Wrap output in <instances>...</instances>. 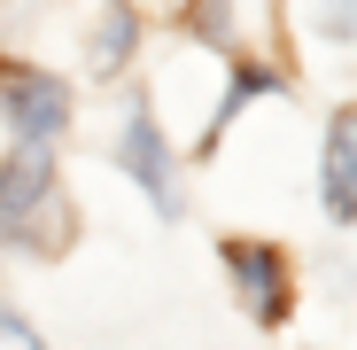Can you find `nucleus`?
Listing matches in <instances>:
<instances>
[{"mask_svg":"<svg viewBox=\"0 0 357 350\" xmlns=\"http://www.w3.org/2000/svg\"><path fill=\"white\" fill-rule=\"evenodd\" d=\"M0 109H8V125L24 140H54L63 117H70V94L54 86V78H39V71H16L8 86H0Z\"/></svg>","mask_w":357,"mask_h":350,"instance_id":"obj_1","label":"nucleus"},{"mask_svg":"<svg viewBox=\"0 0 357 350\" xmlns=\"http://www.w3.org/2000/svg\"><path fill=\"white\" fill-rule=\"evenodd\" d=\"M225 265H233V280H241V304H249L264 327H280V319H287V272H280V257L257 249V242H233Z\"/></svg>","mask_w":357,"mask_h":350,"instance_id":"obj_2","label":"nucleus"},{"mask_svg":"<svg viewBox=\"0 0 357 350\" xmlns=\"http://www.w3.org/2000/svg\"><path fill=\"white\" fill-rule=\"evenodd\" d=\"M54 195V171H47V140H24L8 163H0V218H24V210H39Z\"/></svg>","mask_w":357,"mask_h":350,"instance_id":"obj_3","label":"nucleus"},{"mask_svg":"<svg viewBox=\"0 0 357 350\" xmlns=\"http://www.w3.org/2000/svg\"><path fill=\"white\" fill-rule=\"evenodd\" d=\"M125 171L148 187V203H155V210H171V203H178V195H171V156H163V140H155L148 117H132V125H125Z\"/></svg>","mask_w":357,"mask_h":350,"instance_id":"obj_4","label":"nucleus"},{"mask_svg":"<svg viewBox=\"0 0 357 350\" xmlns=\"http://www.w3.org/2000/svg\"><path fill=\"white\" fill-rule=\"evenodd\" d=\"M349 133H357L349 117L326 125V171H319V187H326V210H334V218L357 210V140H349Z\"/></svg>","mask_w":357,"mask_h":350,"instance_id":"obj_5","label":"nucleus"},{"mask_svg":"<svg viewBox=\"0 0 357 350\" xmlns=\"http://www.w3.org/2000/svg\"><path fill=\"white\" fill-rule=\"evenodd\" d=\"M125 39H132V16L116 8V16H109V31H101V71H116V54H125Z\"/></svg>","mask_w":357,"mask_h":350,"instance_id":"obj_6","label":"nucleus"},{"mask_svg":"<svg viewBox=\"0 0 357 350\" xmlns=\"http://www.w3.org/2000/svg\"><path fill=\"white\" fill-rule=\"evenodd\" d=\"M0 350H39V335H31L16 312H0Z\"/></svg>","mask_w":357,"mask_h":350,"instance_id":"obj_7","label":"nucleus"}]
</instances>
